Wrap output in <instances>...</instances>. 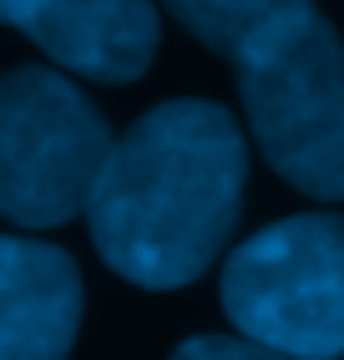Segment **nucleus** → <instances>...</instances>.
Segmentation results:
<instances>
[{"mask_svg":"<svg viewBox=\"0 0 344 360\" xmlns=\"http://www.w3.org/2000/svg\"><path fill=\"white\" fill-rule=\"evenodd\" d=\"M41 0H0V26H26Z\"/></svg>","mask_w":344,"mask_h":360,"instance_id":"9","label":"nucleus"},{"mask_svg":"<svg viewBox=\"0 0 344 360\" xmlns=\"http://www.w3.org/2000/svg\"><path fill=\"white\" fill-rule=\"evenodd\" d=\"M112 142L107 117L66 71L11 66L0 77V219L61 229L86 213Z\"/></svg>","mask_w":344,"mask_h":360,"instance_id":"4","label":"nucleus"},{"mask_svg":"<svg viewBox=\"0 0 344 360\" xmlns=\"http://www.w3.org/2000/svg\"><path fill=\"white\" fill-rule=\"evenodd\" d=\"M20 31L61 71L107 86L137 82L162 36L152 0H41Z\"/></svg>","mask_w":344,"mask_h":360,"instance_id":"6","label":"nucleus"},{"mask_svg":"<svg viewBox=\"0 0 344 360\" xmlns=\"http://www.w3.org/2000/svg\"><path fill=\"white\" fill-rule=\"evenodd\" d=\"M172 11V20L198 36L213 56L238 61L253 41H263L268 31H279L284 20L314 11V0H162Z\"/></svg>","mask_w":344,"mask_h":360,"instance_id":"7","label":"nucleus"},{"mask_svg":"<svg viewBox=\"0 0 344 360\" xmlns=\"http://www.w3.org/2000/svg\"><path fill=\"white\" fill-rule=\"evenodd\" d=\"M223 315L293 360H344V219L293 213L223 259Z\"/></svg>","mask_w":344,"mask_h":360,"instance_id":"3","label":"nucleus"},{"mask_svg":"<svg viewBox=\"0 0 344 360\" xmlns=\"http://www.w3.org/2000/svg\"><path fill=\"white\" fill-rule=\"evenodd\" d=\"M81 330V269L46 238L0 233V360H66Z\"/></svg>","mask_w":344,"mask_h":360,"instance_id":"5","label":"nucleus"},{"mask_svg":"<svg viewBox=\"0 0 344 360\" xmlns=\"http://www.w3.org/2000/svg\"><path fill=\"white\" fill-rule=\"evenodd\" d=\"M167 360H293V355L268 350V345H258V340L233 330V335H192V340H183Z\"/></svg>","mask_w":344,"mask_h":360,"instance_id":"8","label":"nucleus"},{"mask_svg":"<svg viewBox=\"0 0 344 360\" xmlns=\"http://www.w3.org/2000/svg\"><path fill=\"white\" fill-rule=\"evenodd\" d=\"M249 137L228 107L178 97L112 142L86 203L91 244L142 290H183L223 259L243 213Z\"/></svg>","mask_w":344,"mask_h":360,"instance_id":"1","label":"nucleus"},{"mask_svg":"<svg viewBox=\"0 0 344 360\" xmlns=\"http://www.w3.org/2000/svg\"><path fill=\"white\" fill-rule=\"evenodd\" d=\"M249 137L274 173L344 203V41L319 11L284 20L233 61Z\"/></svg>","mask_w":344,"mask_h":360,"instance_id":"2","label":"nucleus"}]
</instances>
